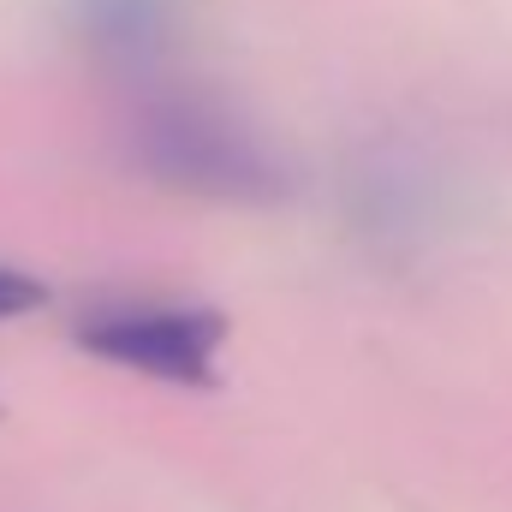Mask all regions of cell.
<instances>
[{"label":"cell","instance_id":"6da1fadb","mask_svg":"<svg viewBox=\"0 0 512 512\" xmlns=\"http://www.w3.org/2000/svg\"><path fill=\"white\" fill-rule=\"evenodd\" d=\"M227 322L209 304H179V298H131L102 304L78 322V346L114 370H137L149 382L173 387H209L221 358Z\"/></svg>","mask_w":512,"mask_h":512},{"label":"cell","instance_id":"7a4b0ae2","mask_svg":"<svg viewBox=\"0 0 512 512\" xmlns=\"http://www.w3.org/2000/svg\"><path fill=\"white\" fill-rule=\"evenodd\" d=\"M149 167L185 191H209V197H268L274 191V167L251 137L203 108H161L149 120Z\"/></svg>","mask_w":512,"mask_h":512},{"label":"cell","instance_id":"3957f363","mask_svg":"<svg viewBox=\"0 0 512 512\" xmlns=\"http://www.w3.org/2000/svg\"><path fill=\"white\" fill-rule=\"evenodd\" d=\"M36 304H48V286H42L36 274H24V268H6V262H0V322L30 316Z\"/></svg>","mask_w":512,"mask_h":512}]
</instances>
